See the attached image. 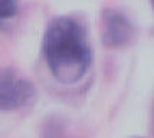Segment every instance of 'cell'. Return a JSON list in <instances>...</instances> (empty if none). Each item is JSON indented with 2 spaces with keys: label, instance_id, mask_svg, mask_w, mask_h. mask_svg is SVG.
<instances>
[{
  "label": "cell",
  "instance_id": "cell-4",
  "mask_svg": "<svg viewBox=\"0 0 154 138\" xmlns=\"http://www.w3.org/2000/svg\"><path fill=\"white\" fill-rule=\"evenodd\" d=\"M17 14L16 0H0V22H5Z\"/></svg>",
  "mask_w": 154,
  "mask_h": 138
},
{
  "label": "cell",
  "instance_id": "cell-3",
  "mask_svg": "<svg viewBox=\"0 0 154 138\" xmlns=\"http://www.w3.org/2000/svg\"><path fill=\"white\" fill-rule=\"evenodd\" d=\"M134 38V26L125 14L117 9L101 13V39L107 48H122Z\"/></svg>",
  "mask_w": 154,
  "mask_h": 138
},
{
  "label": "cell",
  "instance_id": "cell-1",
  "mask_svg": "<svg viewBox=\"0 0 154 138\" xmlns=\"http://www.w3.org/2000/svg\"><path fill=\"white\" fill-rule=\"evenodd\" d=\"M43 55L58 82H79L92 63V49L84 25L71 16L55 17L43 36Z\"/></svg>",
  "mask_w": 154,
  "mask_h": 138
},
{
  "label": "cell",
  "instance_id": "cell-5",
  "mask_svg": "<svg viewBox=\"0 0 154 138\" xmlns=\"http://www.w3.org/2000/svg\"><path fill=\"white\" fill-rule=\"evenodd\" d=\"M151 2V6H153V10H154V0H150Z\"/></svg>",
  "mask_w": 154,
  "mask_h": 138
},
{
  "label": "cell",
  "instance_id": "cell-2",
  "mask_svg": "<svg viewBox=\"0 0 154 138\" xmlns=\"http://www.w3.org/2000/svg\"><path fill=\"white\" fill-rule=\"evenodd\" d=\"M35 97V86L13 69H0V111H14Z\"/></svg>",
  "mask_w": 154,
  "mask_h": 138
}]
</instances>
